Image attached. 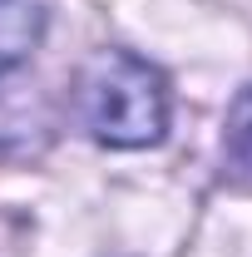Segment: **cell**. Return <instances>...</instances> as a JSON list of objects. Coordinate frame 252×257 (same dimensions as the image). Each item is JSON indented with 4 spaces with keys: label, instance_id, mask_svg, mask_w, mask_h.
<instances>
[{
    "label": "cell",
    "instance_id": "cell-1",
    "mask_svg": "<svg viewBox=\"0 0 252 257\" xmlns=\"http://www.w3.org/2000/svg\"><path fill=\"white\" fill-rule=\"evenodd\" d=\"M74 109L109 149H154L168 134V79L129 50H94L74 79Z\"/></svg>",
    "mask_w": 252,
    "mask_h": 257
},
{
    "label": "cell",
    "instance_id": "cell-2",
    "mask_svg": "<svg viewBox=\"0 0 252 257\" xmlns=\"http://www.w3.org/2000/svg\"><path fill=\"white\" fill-rule=\"evenodd\" d=\"M45 25H50L45 0H0V74L30 60L35 45L45 40Z\"/></svg>",
    "mask_w": 252,
    "mask_h": 257
},
{
    "label": "cell",
    "instance_id": "cell-3",
    "mask_svg": "<svg viewBox=\"0 0 252 257\" xmlns=\"http://www.w3.org/2000/svg\"><path fill=\"white\" fill-rule=\"evenodd\" d=\"M227 154L237 168L252 173V89L232 104V119H227Z\"/></svg>",
    "mask_w": 252,
    "mask_h": 257
}]
</instances>
